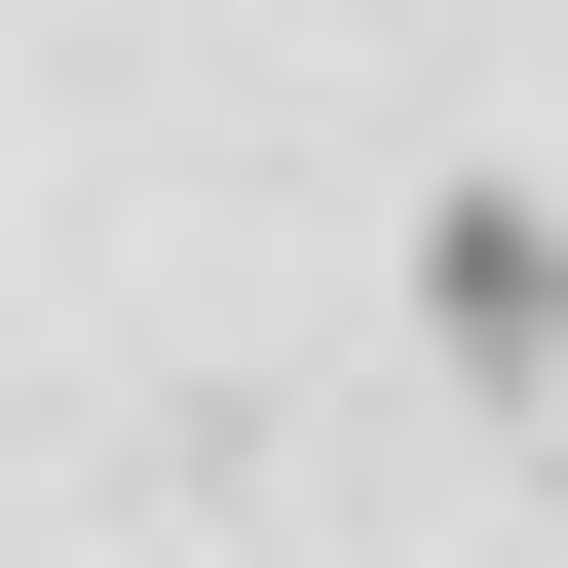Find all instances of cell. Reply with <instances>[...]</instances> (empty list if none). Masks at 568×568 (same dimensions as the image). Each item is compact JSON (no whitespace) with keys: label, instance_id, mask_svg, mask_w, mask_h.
Here are the masks:
<instances>
[{"label":"cell","instance_id":"obj_1","mask_svg":"<svg viewBox=\"0 0 568 568\" xmlns=\"http://www.w3.org/2000/svg\"><path fill=\"white\" fill-rule=\"evenodd\" d=\"M417 304H455V379H568V227H530V190H455V265H417Z\"/></svg>","mask_w":568,"mask_h":568}]
</instances>
